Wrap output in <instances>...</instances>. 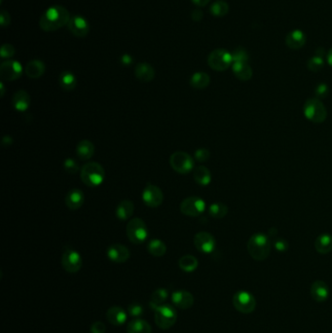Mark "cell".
<instances>
[{"instance_id": "cell-51", "label": "cell", "mask_w": 332, "mask_h": 333, "mask_svg": "<svg viewBox=\"0 0 332 333\" xmlns=\"http://www.w3.org/2000/svg\"><path fill=\"white\" fill-rule=\"evenodd\" d=\"M132 58L129 56V55H124L123 57H122V59H121V61L124 64V65H126V66H128V65H130L131 63H132Z\"/></svg>"}, {"instance_id": "cell-38", "label": "cell", "mask_w": 332, "mask_h": 333, "mask_svg": "<svg viewBox=\"0 0 332 333\" xmlns=\"http://www.w3.org/2000/svg\"><path fill=\"white\" fill-rule=\"evenodd\" d=\"M323 66H324L323 58H321L319 56H314L307 63V68L312 72L320 71L323 68Z\"/></svg>"}, {"instance_id": "cell-47", "label": "cell", "mask_w": 332, "mask_h": 333, "mask_svg": "<svg viewBox=\"0 0 332 333\" xmlns=\"http://www.w3.org/2000/svg\"><path fill=\"white\" fill-rule=\"evenodd\" d=\"M0 22H1L0 24H1L2 27H6V26H8L10 24V15H9L8 12L4 10L0 12Z\"/></svg>"}, {"instance_id": "cell-45", "label": "cell", "mask_w": 332, "mask_h": 333, "mask_svg": "<svg viewBox=\"0 0 332 333\" xmlns=\"http://www.w3.org/2000/svg\"><path fill=\"white\" fill-rule=\"evenodd\" d=\"M275 248L280 253H285L288 249V243L282 238H279L274 243Z\"/></svg>"}, {"instance_id": "cell-48", "label": "cell", "mask_w": 332, "mask_h": 333, "mask_svg": "<svg viewBox=\"0 0 332 333\" xmlns=\"http://www.w3.org/2000/svg\"><path fill=\"white\" fill-rule=\"evenodd\" d=\"M203 17H204L203 12L199 10V9H196V10L192 12V19H193V20H195V22H200V20L203 19Z\"/></svg>"}, {"instance_id": "cell-46", "label": "cell", "mask_w": 332, "mask_h": 333, "mask_svg": "<svg viewBox=\"0 0 332 333\" xmlns=\"http://www.w3.org/2000/svg\"><path fill=\"white\" fill-rule=\"evenodd\" d=\"M107 327L102 322H96L91 326V333H106Z\"/></svg>"}, {"instance_id": "cell-2", "label": "cell", "mask_w": 332, "mask_h": 333, "mask_svg": "<svg viewBox=\"0 0 332 333\" xmlns=\"http://www.w3.org/2000/svg\"><path fill=\"white\" fill-rule=\"evenodd\" d=\"M247 252L254 260H265L271 252V244L268 236L263 233H256L252 236L247 242Z\"/></svg>"}, {"instance_id": "cell-19", "label": "cell", "mask_w": 332, "mask_h": 333, "mask_svg": "<svg viewBox=\"0 0 332 333\" xmlns=\"http://www.w3.org/2000/svg\"><path fill=\"white\" fill-rule=\"evenodd\" d=\"M310 292H311L313 299L319 303H322V302L326 301V299L329 296L328 285L321 280H318L313 283Z\"/></svg>"}, {"instance_id": "cell-26", "label": "cell", "mask_w": 332, "mask_h": 333, "mask_svg": "<svg viewBox=\"0 0 332 333\" xmlns=\"http://www.w3.org/2000/svg\"><path fill=\"white\" fill-rule=\"evenodd\" d=\"M76 154L79 159L85 161L90 160L95 154V145L88 139H83L79 141L76 145Z\"/></svg>"}, {"instance_id": "cell-16", "label": "cell", "mask_w": 332, "mask_h": 333, "mask_svg": "<svg viewBox=\"0 0 332 333\" xmlns=\"http://www.w3.org/2000/svg\"><path fill=\"white\" fill-rule=\"evenodd\" d=\"M108 259L114 263H124L130 258L131 254L127 246L122 244H113L108 246L107 252Z\"/></svg>"}, {"instance_id": "cell-54", "label": "cell", "mask_w": 332, "mask_h": 333, "mask_svg": "<svg viewBox=\"0 0 332 333\" xmlns=\"http://www.w3.org/2000/svg\"><path fill=\"white\" fill-rule=\"evenodd\" d=\"M0 87H1V97L3 98L4 97V92H5V89H4V84L3 82L0 83Z\"/></svg>"}, {"instance_id": "cell-7", "label": "cell", "mask_w": 332, "mask_h": 333, "mask_svg": "<svg viewBox=\"0 0 332 333\" xmlns=\"http://www.w3.org/2000/svg\"><path fill=\"white\" fill-rule=\"evenodd\" d=\"M233 64L232 54L225 49L214 50L208 57V65L216 71H224Z\"/></svg>"}, {"instance_id": "cell-17", "label": "cell", "mask_w": 332, "mask_h": 333, "mask_svg": "<svg viewBox=\"0 0 332 333\" xmlns=\"http://www.w3.org/2000/svg\"><path fill=\"white\" fill-rule=\"evenodd\" d=\"M172 302L177 308L186 310L193 306L194 296L187 290H176L172 294Z\"/></svg>"}, {"instance_id": "cell-10", "label": "cell", "mask_w": 332, "mask_h": 333, "mask_svg": "<svg viewBox=\"0 0 332 333\" xmlns=\"http://www.w3.org/2000/svg\"><path fill=\"white\" fill-rule=\"evenodd\" d=\"M205 210V203L200 197H188L180 204V212L187 216H201Z\"/></svg>"}, {"instance_id": "cell-4", "label": "cell", "mask_w": 332, "mask_h": 333, "mask_svg": "<svg viewBox=\"0 0 332 333\" xmlns=\"http://www.w3.org/2000/svg\"><path fill=\"white\" fill-rule=\"evenodd\" d=\"M303 111L305 117L313 123L320 124L324 122L327 117L326 108L319 98H313L307 99L304 105Z\"/></svg>"}, {"instance_id": "cell-42", "label": "cell", "mask_w": 332, "mask_h": 333, "mask_svg": "<svg viewBox=\"0 0 332 333\" xmlns=\"http://www.w3.org/2000/svg\"><path fill=\"white\" fill-rule=\"evenodd\" d=\"M16 49L13 45L11 44H4L1 47V51H0V56L2 59H9L11 57H13L15 55Z\"/></svg>"}, {"instance_id": "cell-8", "label": "cell", "mask_w": 332, "mask_h": 333, "mask_svg": "<svg viewBox=\"0 0 332 333\" xmlns=\"http://www.w3.org/2000/svg\"><path fill=\"white\" fill-rule=\"evenodd\" d=\"M170 165L176 173L186 175L194 169V160L186 152L176 151L170 157Z\"/></svg>"}, {"instance_id": "cell-33", "label": "cell", "mask_w": 332, "mask_h": 333, "mask_svg": "<svg viewBox=\"0 0 332 333\" xmlns=\"http://www.w3.org/2000/svg\"><path fill=\"white\" fill-rule=\"evenodd\" d=\"M59 85L65 91H72L77 85V79L70 71H64L59 78Z\"/></svg>"}, {"instance_id": "cell-24", "label": "cell", "mask_w": 332, "mask_h": 333, "mask_svg": "<svg viewBox=\"0 0 332 333\" xmlns=\"http://www.w3.org/2000/svg\"><path fill=\"white\" fill-rule=\"evenodd\" d=\"M232 70L235 76L241 81H248L250 79H252L254 74L252 67L247 63H233Z\"/></svg>"}, {"instance_id": "cell-9", "label": "cell", "mask_w": 332, "mask_h": 333, "mask_svg": "<svg viewBox=\"0 0 332 333\" xmlns=\"http://www.w3.org/2000/svg\"><path fill=\"white\" fill-rule=\"evenodd\" d=\"M233 305L238 312L251 314L255 310L256 300L253 294L244 290H241L234 294Z\"/></svg>"}, {"instance_id": "cell-1", "label": "cell", "mask_w": 332, "mask_h": 333, "mask_svg": "<svg viewBox=\"0 0 332 333\" xmlns=\"http://www.w3.org/2000/svg\"><path fill=\"white\" fill-rule=\"evenodd\" d=\"M70 17L69 11L65 7L55 5L48 8L41 16L39 27L44 31H55L67 25Z\"/></svg>"}, {"instance_id": "cell-23", "label": "cell", "mask_w": 332, "mask_h": 333, "mask_svg": "<svg viewBox=\"0 0 332 333\" xmlns=\"http://www.w3.org/2000/svg\"><path fill=\"white\" fill-rule=\"evenodd\" d=\"M135 74L136 77L142 82H151L155 77V70L151 65L140 63L135 69Z\"/></svg>"}, {"instance_id": "cell-18", "label": "cell", "mask_w": 332, "mask_h": 333, "mask_svg": "<svg viewBox=\"0 0 332 333\" xmlns=\"http://www.w3.org/2000/svg\"><path fill=\"white\" fill-rule=\"evenodd\" d=\"M65 202L69 210L71 211L79 210L85 202V196L83 191L77 188H73L69 190V193L67 194L65 199Z\"/></svg>"}, {"instance_id": "cell-21", "label": "cell", "mask_w": 332, "mask_h": 333, "mask_svg": "<svg viewBox=\"0 0 332 333\" xmlns=\"http://www.w3.org/2000/svg\"><path fill=\"white\" fill-rule=\"evenodd\" d=\"M305 43H306V35L302 30H292L285 37V44L291 49H300L305 45Z\"/></svg>"}, {"instance_id": "cell-31", "label": "cell", "mask_w": 332, "mask_h": 333, "mask_svg": "<svg viewBox=\"0 0 332 333\" xmlns=\"http://www.w3.org/2000/svg\"><path fill=\"white\" fill-rule=\"evenodd\" d=\"M211 82V77L208 73L205 72H196L194 73L191 78H190V85L192 88L197 89V90H203L205 89Z\"/></svg>"}, {"instance_id": "cell-20", "label": "cell", "mask_w": 332, "mask_h": 333, "mask_svg": "<svg viewBox=\"0 0 332 333\" xmlns=\"http://www.w3.org/2000/svg\"><path fill=\"white\" fill-rule=\"evenodd\" d=\"M30 102H31V98L30 94L25 90L17 91L14 94L12 99L13 107L20 112H25L26 110H28V108L30 107Z\"/></svg>"}, {"instance_id": "cell-6", "label": "cell", "mask_w": 332, "mask_h": 333, "mask_svg": "<svg viewBox=\"0 0 332 333\" xmlns=\"http://www.w3.org/2000/svg\"><path fill=\"white\" fill-rule=\"evenodd\" d=\"M126 232L130 242L135 245H140L144 243L148 237L147 224L141 218L138 217L133 218L128 222Z\"/></svg>"}, {"instance_id": "cell-50", "label": "cell", "mask_w": 332, "mask_h": 333, "mask_svg": "<svg viewBox=\"0 0 332 333\" xmlns=\"http://www.w3.org/2000/svg\"><path fill=\"white\" fill-rule=\"evenodd\" d=\"M12 143H13V139H12V137L10 136H5V137H3V139H2V145L6 147V145H10Z\"/></svg>"}, {"instance_id": "cell-52", "label": "cell", "mask_w": 332, "mask_h": 333, "mask_svg": "<svg viewBox=\"0 0 332 333\" xmlns=\"http://www.w3.org/2000/svg\"><path fill=\"white\" fill-rule=\"evenodd\" d=\"M325 55V50L323 49L322 47H319L316 50V56H319L321 58H323Z\"/></svg>"}, {"instance_id": "cell-39", "label": "cell", "mask_w": 332, "mask_h": 333, "mask_svg": "<svg viewBox=\"0 0 332 333\" xmlns=\"http://www.w3.org/2000/svg\"><path fill=\"white\" fill-rule=\"evenodd\" d=\"M64 168L69 175H75L79 171V164L73 158H67L64 162Z\"/></svg>"}, {"instance_id": "cell-34", "label": "cell", "mask_w": 332, "mask_h": 333, "mask_svg": "<svg viewBox=\"0 0 332 333\" xmlns=\"http://www.w3.org/2000/svg\"><path fill=\"white\" fill-rule=\"evenodd\" d=\"M147 251L150 255H153V256L161 257V256L166 255L167 246L165 243L162 242L161 240L153 239L148 243Z\"/></svg>"}, {"instance_id": "cell-37", "label": "cell", "mask_w": 332, "mask_h": 333, "mask_svg": "<svg viewBox=\"0 0 332 333\" xmlns=\"http://www.w3.org/2000/svg\"><path fill=\"white\" fill-rule=\"evenodd\" d=\"M210 11L215 17H224L229 12V4L224 0H217L212 5Z\"/></svg>"}, {"instance_id": "cell-43", "label": "cell", "mask_w": 332, "mask_h": 333, "mask_svg": "<svg viewBox=\"0 0 332 333\" xmlns=\"http://www.w3.org/2000/svg\"><path fill=\"white\" fill-rule=\"evenodd\" d=\"M210 156H211V153L206 148H199V149L196 150L195 154H194L196 161L201 162V163L206 162L209 160Z\"/></svg>"}, {"instance_id": "cell-49", "label": "cell", "mask_w": 332, "mask_h": 333, "mask_svg": "<svg viewBox=\"0 0 332 333\" xmlns=\"http://www.w3.org/2000/svg\"><path fill=\"white\" fill-rule=\"evenodd\" d=\"M211 0H192V2L198 7H205Z\"/></svg>"}, {"instance_id": "cell-12", "label": "cell", "mask_w": 332, "mask_h": 333, "mask_svg": "<svg viewBox=\"0 0 332 333\" xmlns=\"http://www.w3.org/2000/svg\"><path fill=\"white\" fill-rule=\"evenodd\" d=\"M23 74V67L17 60H6L0 66V76L4 81H14Z\"/></svg>"}, {"instance_id": "cell-22", "label": "cell", "mask_w": 332, "mask_h": 333, "mask_svg": "<svg viewBox=\"0 0 332 333\" xmlns=\"http://www.w3.org/2000/svg\"><path fill=\"white\" fill-rule=\"evenodd\" d=\"M107 319L108 322L114 326L123 325L127 321V313L123 308L114 306L109 308L107 312Z\"/></svg>"}, {"instance_id": "cell-36", "label": "cell", "mask_w": 332, "mask_h": 333, "mask_svg": "<svg viewBox=\"0 0 332 333\" xmlns=\"http://www.w3.org/2000/svg\"><path fill=\"white\" fill-rule=\"evenodd\" d=\"M209 214L216 219L223 218L228 214V206L223 203H214L209 207Z\"/></svg>"}, {"instance_id": "cell-3", "label": "cell", "mask_w": 332, "mask_h": 333, "mask_svg": "<svg viewBox=\"0 0 332 333\" xmlns=\"http://www.w3.org/2000/svg\"><path fill=\"white\" fill-rule=\"evenodd\" d=\"M80 177L84 184L89 187L99 186L106 177L103 167L97 162H89L82 167Z\"/></svg>"}, {"instance_id": "cell-35", "label": "cell", "mask_w": 332, "mask_h": 333, "mask_svg": "<svg viewBox=\"0 0 332 333\" xmlns=\"http://www.w3.org/2000/svg\"><path fill=\"white\" fill-rule=\"evenodd\" d=\"M169 296V293L165 288H158L153 292L150 299V307L154 310L157 307L165 304L167 298Z\"/></svg>"}, {"instance_id": "cell-13", "label": "cell", "mask_w": 332, "mask_h": 333, "mask_svg": "<svg viewBox=\"0 0 332 333\" xmlns=\"http://www.w3.org/2000/svg\"><path fill=\"white\" fill-rule=\"evenodd\" d=\"M142 200L147 206L158 207L164 201V194L162 190L153 184H147L142 192Z\"/></svg>"}, {"instance_id": "cell-29", "label": "cell", "mask_w": 332, "mask_h": 333, "mask_svg": "<svg viewBox=\"0 0 332 333\" xmlns=\"http://www.w3.org/2000/svg\"><path fill=\"white\" fill-rule=\"evenodd\" d=\"M316 251L321 255H327L332 251V236L322 234L316 239L315 242Z\"/></svg>"}, {"instance_id": "cell-40", "label": "cell", "mask_w": 332, "mask_h": 333, "mask_svg": "<svg viewBox=\"0 0 332 333\" xmlns=\"http://www.w3.org/2000/svg\"><path fill=\"white\" fill-rule=\"evenodd\" d=\"M232 58H233V63H247L248 61V54L245 51V49L239 47L235 49L234 52L232 53Z\"/></svg>"}, {"instance_id": "cell-28", "label": "cell", "mask_w": 332, "mask_h": 333, "mask_svg": "<svg viewBox=\"0 0 332 333\" xmlns=\"http://www.w3.org/2000/svg\"><path fill=\"white\" fill-rule=\"evenodd\" d=\"M127 333H152V328L147 321L136 318L128 323Z\"/></svg>"}, {"instance_id": "cell-32", "label": "cell", "mask_w": 332, "mask_h": 333, "mask_svg": "<svg viewBox=\"0 0 332 333\" xmlns=\"http://www.w3.org/2000/svg\"><path fill=\"white\" fill-rule=\"evenodd\" d=\"M198 265H199L198 259L196 258L195 256H193V255H183L178 260V266H179V268L182 271L186 272V273L194 272L196 269L198 268Z\"/></svg>"}, {"instance_id": "cell-44", "label": "cell", "mask_w": 332, "mask_h": 333, "mask_svg": "<svg viewBox=\"0 0 332 333\" xmlns=\"http://www.w3.org/2000/svg\"><path fill=\"white\" fill-rule=\"evenodd\" d=\"M315 93H316L317 98H319V99H320V98H326V97L328 96L329 89H328L326 84L321 83V84H319V85L316 87Z\"/></svg>"}, {"instance_id": "cell-53", "label": "cell", "mask_w": 332, "mask_h": 333, "mask_svg": "<svg viewBox=\"0 0 332 333\" xmlns=\"http://www.w3.org/2000/svg\"><path fill=\"white\" fill-rule=\"evenodd\" d=\"M327 61H328V65L332 67V48L327 53Z\"/></svg>"}, {"instance_id": "cell-41", "label": "cell", "mask_w": 332, "mask_h": 333, "mask_svg": "<svg viewBox=\"0 0 332 333\" xmlns=\"http://www.w3.org/2000/svg\"><path fill=\"white\" fill-rule=\"evenodd\" d=\"M128 313L131 317L138 318L143 314V307L138 303H132L128 307Z\"/></svg>"}, {"instance_id": "cell-30", "label": "cell", "mask_w": 332, "mask_h": 333, "mask_svg": "<svg viewBox=\"0 0 332 333\" xmlns=\"http://www.w3.org/2000/svg\"><path fill=\"white\" fill-rule=\"evenodd\" d=\"M193 177L196 182L202 186L209 185L212 181V174L206 167H196Z\"/></svg>"}, {"instance_id": "cell-5", "label": "cell", "mask_w": 332, "mask_h": 333, "mask_svg": "<svg viewBox=\"0 0 332 333\" xmlns=\"http://www.w3.org/2000/svg\"><path fill=\"white\" fill-rule=\"evenodd\" d=\"M155 323L161 329H169L173 327L177 320V312L174 306L163 304L154 309Z\"/></svg>"}, {"instance_id": "cell-14", "label": "cell", "mask_w": 332, "mask_h": 333, "mask_svg": "<svg viewBox=\"0 0 332 333\" xmlns=\"http://www.w3.org/2000/svg\"><path fill=\"white\" fill-rule=\"evenodd\" d=\"M194 245L196 248L203 254H212L215 249V237L208 232H199L194 237Z\"/></svg>"}, {"instance_id": "cell-15", "label": "cell", "mask_w": 332, "mask_h": 333, "mask_svg": "<svg viewBox=\"0 0 332 333\" xmlns=\"http://www.w3.org/2000/svg\"><path fill=\"white\" fill-rule=\"evenodd\" d=\"M67 27L74 36L79 38L87 36L90 31L88 22L81 16H71Z\"/></svg>"}, {"instance_id": "cell-25", "label": "cell", "mask_w": 332, "mask_h": 333, "mask_svg": "<svg viewBox=\"0 0 332 333\" xmlns=\"http://www.w3.org/2000/svg\"><path fill=\"white\" fill-rule=\"evenodd\" d=\"M45 64L39 59H33L26 66L25 72L28 77L31 79L40 78L45 72Z\"/></svg>"}, {"instance_id": "cell-11", "label": "cell", "mask_w": 332, "mask_h": 333, "mask_svg": "<svg viewBox=\"0 0 332 333\" xmlns=\"http://www.w3.org/2000/svg\"><path fill=\"white\" fill-rule=\"evenodd\" d=\"M83 264L82 257L73 248H67L61 255V266L68 273H77Z\"/></svg>"}, {"instance_id": "cell-27", "label": "cell", "mask_w": 332, "mask_h": 333, "mask_svg": "<svg viewBox=\"0 0 332 333\" xmlns=\"http://www.w3.org/2000/svg\"><path fill=\"white\" fill-rule=\"evenodd\" d=\"M135 211V206L134 203L130 200H123L118 204L115 214L117 216L118 219L120 220H128L133 216Z\"/></svg>"}]
</instances>
